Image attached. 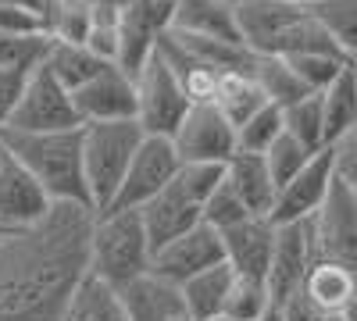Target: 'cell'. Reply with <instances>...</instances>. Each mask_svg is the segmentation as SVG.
<instances>
[{"label":"cell","mask_w":357,"mask_h":321,"mask_svg":"<svg viewBox=\"0 0 357 321\" xmlns=\"http://www.w3.org/2000/svg\"><path fill=\"white\" fill-rule=\"evenodd\" d=\"M4 232H8V228H0V240H4Z\"/></svg>","instance_id":"47"},{"label":"cell","mask_w":357,"mask_h":321,"mask_svg":"<svg viewBox=\"0 0 357 321\" xmlns=\"http://www.w3.org/2000/svg\"><path fill=\"white\" fill-rule=\"evenodd\" d=\"M275 232L279 225L272 218H247L240 225L225 228L222 232L225 265L236 275L268 282V268H272V253H275Z\"/></svg>","instance_id":"16"},{"label":"cell","mask_w":357,"mask_h":321,"mask_svg":"<svg viewBox=\"0 0 357 321\" xmlns=\"http://www.w3.org/2000/svg\"><path fill=\"white\" fill-rule=\"evenodd\" d=\"M304 293L325 311V314H347L357 321V275L329 265V260H314V268L304 282Z\"/></svg>","instance_id":"21"},{"label":"cell","mask_w":357,"mask_h":321,"mask_svg":"<svg viewBox=\"0 0 357 321\" xmlns=\"http://www.w3.org/2000/svg\"><path fill=\"white\" fill-rule=\"evenodd\" d=\"M314 154L304 147V143H296L289 132H282L275 143H272V150L264 154V161H268V171H272V179H275V186L282 189L293 175H301L304 168H307V161H311Z\"/></svg>","instance_id":"36"},{"label":"cell","mask_w":357,"mask_h":321,"mask_svg":"<svg viewBox=\"0 0 357 321\" xmlns=\"http://www.w3.org/2000/svg\"><path fill=\"white\" fill-rule=\"evenodd\" d=\"M43 4H50V0H43Z\"/></svg>","instance_id":"50"},{"label":"cell","mask_w":357,"mask_h":321,"mask_svg":"<svg viewBox=\"0 0 357 321\" xmlns=\"http://www.w3.org/2000/svg\"><path fill=\"white\" fill-rule=\"evenodd\" d=\"M143 143V129L136 122H97L82 125V175L93 211L104 214L122 186L126 171Z\"/></svg>","instance_id":"5"},{"label":"cell","mask_w":357,"mask_h":321,"mask_svg":"<svg viewBox=\"0 0 357 321\" xmlns=\"http://www.w3.org/2000/svg\"><path fill=\"white\" fill-rule=\"evenodd\" d=\"M279 314H282V321H325V318H329L304 293V289H301V293H293L289 300H282L279 304Z\"/></svg>","instance_id":"40"},{"label":"cell","mask_w":357,"mask_h":321,"mask_svg":"<svg viewBox=\"0 0 357 321\" xmlns=\"http://www.w3.org/2000/svg\"><path fill=\"white\" fill-rule=\"evenodd\" d=\"M25 79L22 72H8V68H0V132H4L11 125V114L18 107V97L25 90Z\"/></svg>","instance_id":"39"},{"label":"cell","mask_w":357,"mask_h":321,"mask_svg":"<svg viewBox=\"0 0 357 321\" xmlns=\"http://www.w3.org/2000/svg\"><path fill=\"white\" fill-rule=\"evenodd\" d=\"M139 214H143V225H146V236H151L154 253L161 246H168L172 240L186 236L190 228H197L204 221V208L178 189V182H172L165 193H158L151 203H146V208H139Z\"/></svg>","instance_id":"18"},{"label":"cell","mask_w":357,"mask_h":321,"mask_svg":"<svg viewBox=\"0 0 357 321\" xmlns=\"http://www.w3.org/2000/svg\"><path fill=\"white\" fill-rule=\"evenodd\" d=\"M225 182L236 189V196L247 203V211L254 218H272L275 200H279V186L272 179V171H268L264 154H243V150H236L225 161Z\"/></svg>","instance_id":"19"},{"label":"cell","mask_w":357,"mask_h":321,"mask_svg":"<svg viewBox=\"0 0 357 321\" xmlns=\"http://www.w3.org/2000/svg\"><path fill=\"white\" fill-rule=\"evenodd\" d=\"M325 321H354V318H347V314H329Z\"/></svg>","instance_id":"44"},{"label":"cell","mask_w":357,"mask_h":321,"mask_svg":"<svg viewBox=\"0 0 357 321\" xmlns=\"http://www.w3.org/2000/svg\"><path fill=\"white\" fill-rule=\"evenodd\" d=\"M72 4H86V0H72Z\"/></svg>","instance_id":"48"},{"label":"cell","mask_w":357,"mask_h":321,"mask_svg":"<svg viewBox=\"0 0 357 321\" xmlns=\"http://www.w3.org/2000/svg\"><path fill=\"white\" fill-rule=\"evenodd\" d=\"M354 68H357V61H354Z\"/></svg>","instance_id":"51"},{"label":"cell","mask_w":357,"mask_h":321,"mask_svg":"<svg viewBox=\"0 0 357 321\" xmlns=\"http://www.w3.org/2000/svg\"><path fill=\"white\" fill-rule=\"evenodd\" d=\"M247 218H254V214L247 211V203L236 196V189H232L229 182H222V186L211 193V200L204 203V225H211L215 232H225V228L240 225V221H247Z\"/></svg>","instance_id":"37"},{"label":"cell","mask_w":357,"mask_h":321,"mask_svg":"<svg viewBox=\"0 0 357 321\" xmlns=\"http://www.w3.org/2000/svg\"><path fill=\"white\" fill-rule=\"evenodd\" d=\"M183 161H218L225 164L236 154V129L222 118L215 104H193L183 125L172 136Z\"/></svg>","instance_id":"12"},{"label":"cell","mask_w":357,"mask_h":321,"mask_svg":"<svg viewBox=\"0 0 357 321\" xmlns=\"http://www.w3.org/2000/svg\"><path fill=\"white\" fill-rule=\"evenodd\" d=\"M336 186V161H333V147L321 150L307 161V168L301 175L279 189V200H275V211H272V221L275 225H296V221H311L321 203L329 200Z\"/></svg>","instance_id":"10"},{"label":"cell","mask_w":357,"mask_h":321,"mask_svg":"<svg viewBox=\"0 0 357 321\" xmlns=\"http://www.w3.org/2000/svg\"><path fill=\"white\" fill-rule=\"evenodd\" d=\"M79 114L72 104V90H65L54 79L47 65H40L25 79V90L18 97V107L11 114V125L4 132H65L79 129Z\"/></svg>","instance_id":"7"},{"label":"cell","mask_w":357,"mask_h":321,"mask_svg":"<svg viewBox=\"0 0 357 321\" xmlns=\"http://www.w3.org/2000/svg\"><path fill=\"white\" fill-rule=\"evenodd\" d=\"M307 11L347 61H357V0H318Z\"/></svg>","instance_id":"29"},{"label":"cell","mask_w":357,"mask_h":321,"mask_svg":"<svg viewBox=\"0 0 357 321\" xmlns=\"http://www.w3.org/2000/svg\"><path fill=\"white\" fill-rule=\"evenodd\" d=\"M236 272L225 265H215L200 275H193L190 282H183V300H186V314L190 321H211V318H222V307H225V297H229V285H232Z\"/></svg>","instance_id":"23"},{"label":"cell","mask_w":357,"mask_h":321,"mask_svg":"<svg viewBox=\"0 0 357 321\" xmlns=\"http://www.w3.org/2000/svg\"><path fill=\"white\" fill-rule=\"evenodd\" d=\"M289 61V68L296 72V79H301L311 93H321L325 86H329L350 61L343 54H336V50H321V54H301V57H286Z\"/></svg>","instance_id":"34"},{"label":"cell","mask_w":357,"mask_h":321,"mask_svg":"<svg viewBox=\"0 0 357 321\" xmlns=\"http://www.w3.org/2000/svg\"><path fill=\"white\" fill-rule=\"evenodd\" d=\"M50 43L43 29H0V68L33 75L47 61Z\"/></svg>","instance_id":"26"},{"label":"cell","mask_w":357,"mask_h":321,"mask_svg":"<svg viewBox=\"0 0 357 321\" xmlns=\"http://www.w3.org/2000/svg\"><path fill=\"white\" fill-rule=\"evenodd\" d=\"M61 321H126V314H122V304H118L114 289H107L97 279L86 275V282L75 289V297Z\"/></svg>","instance_id":"32"},{"label":"cell","mask_w":357,"mask_h":321,"mask_svg":"<svg viewBox=\"0 0 357 321\" xmlns=\"http://www.w3.org/2000/svg\"><path fill=\"white\" fill-rule=\"evenodd\" d=\"M279 4H293V8H311V4H318V0H279Z\"/></svg>","instance_id":"42"},{"label":"cell","mask_w":357,"mask_h":321,"mask_svg":"<svg viewBox=\"0 0 357 321\" xmlns=\"http://www.w3.org/2000/svg\"><path fill=\"white\" fill-rule=\"evenodd\" d=\"M222 260H225L222 232H215L211 225L200 221L197 228L186 232V236L172 240L168 246H161V250L154 253V268H151V272L165 275V279L175 282V285H183V282H190L193 275L222 265Z\"/></svg>","instance_id":"15"},{"label":"cell","mask_w":357,"mask_h":321,"mask_svg":"<svg viewBox=\"0 0 357 321\" xmlns=\"http://www.w3.org/2000/svg\"><path fill=\"white\" fill-rule=\"evenodd\" d=\"M318 97H321V111H325V136H329V147H336L347 132L357 129V68H354V61Z\"/></svg>","instance_id":"22"},{"label":"cell","mask_w":357,"mask_h":321,"mask_svg":"<svg viewBox=\"0 0 357 321\" xmlns=\"http://www.w3.org/2000/svg\"><path fill=\"white\" fill-rule=\"evenodd\" d=\"M118 304H122L126 321H190L183 285L168 282L158 272H146L126 289H118Z\"/></svg>","instance_id":"17"},{"label":"cell","mask_w":357,"mask_h":321,"mask_svg":"<svg viewBox=\"0 0 357 321\" xmlns=\"http://www.w3.org/2000/svg\"><path fill=\"white\" fill-rule=\"evenodd\" d=\"M54 211L50 193L29 175L11 154L0 164V228H33Z\"/></svg>","instance_id":"13"},{"label":"cell","mask_w":357,"mask_h":321,"mask_svg":"<svg viewBox=\"0 0 357 321\" xmlns=\"http://www.w3.org/2000/svg\"><path fill=\"white\" fill-rule=\"evenodd\" d=\"M286 132L282 122V107L279 104H264L254 118H247L240 129H236V150L243 154H268L272 143Z\"/></svg>","instance_id":"33"},{"label":"cell","mask_w":357,"mask_h":321,"mask_svg":"<svg viewBox=\"0 0 357 321\" xmlns=\"http://www.w3.org/2000/svg\"><path fill=\"white\" fill-rule=\"evenodd\" d=\"M4 157H8V150H4V143H0V164H4Z\"/></svg>","instance_id":"45"},{"label":"cell","mask_w":357,"mask_h":321,"mask_svg":"<svg viewBox=\"0 0 357 321\" xmlns=\"http://www.w3.org/2000/svg\"><path fill=\"white\" fill-rule=\"evenodd\" d=\"M282 122H286V132L296 143H304L311 154L329 150V136H325V111H321V97L318 93H307L296 104L282 107Z\"/></svg>","instance_id":"30"},{"label":"cell","mask_w":357,"mask_h":321,"mask_svg":"<svg viewBox=\"0 0 357 321\" xmlns=\"http://www.w3.org/2000/svg\"><path fill=\"white\" fill-rule=\"evenodd\" d=\"M311 243H314V260H329L357 275V196L336 179L329 200L321 211L307 221Z\"/></svg>","instance_id":"9"},{"label":"cell","mask_w":357,"mask_h":321,"mask_svg":"<svg viewBox=\"0 0 357 321\" xmlns=\"http://www.w3.org/2000/svg\"><path fill=\"white\" fill-rule=\"evenodd\" d=\"M86 4L93 8V11H100V15H114V18H122V15L136 4V0H86Z\"/></svg>","instance_id":"41"},{"label":"cell","mask_w":357,"mask_h":321,"mask_svg":"<svg viewBox=\"0 0 357 321\" xmlns=\"http://www.w3.org/2000/svg\"><path fill=\"white\" fill-rule=\"evenodd\" d=\"M218 111H222V118L232 125V129H240L247 118H254V114L268 104L264 93L257 90V82L247 75V72H225L218 79V90H215V100H211Z\"/></svg>","instance_id":"25"},{"label":"cell","mask_w":357,"mask_h":321,"mask_svg":"<svg viewBox=\"0 0 357 321\" xmlns=\"http://www.w3.org/2000/svg\"><path fill=\"white\" fill-rule=\"evenodd\" d=\"M247 75L257 82V90L264 93L268 104H279V107H289L301 97H307L311 90L296 79V72L289 68L286 57H268V54H254L250 57V68Z\"/></svg>","instance_id":"24"},{"label":"cell","mask_w":357,"mask_h":321,"mask_svg":"<svg viewBox=\"0 0 357 321\" xmlns=\"http://www.w3.org/2000/svg\"><path fill=\"white\" fill-rule=\"evenodd\" d=\"M154 268V246L139 211H104L89 232V279L107 289H126Z\"/></svg>","instance_id":"4"},{"label":"cell","mask_w":357,"mask_h":321,"mask_svg":"<svg viewBox=\"0 0 357 321\" xmlns=\"http://www.w3.org/2000/svg\"><path fill=\"white\" fill-rule=\"evenodd\" d=\"M43 65L54 72V79L65 90H79V86H86L89 79H97L100 72L111 68V61L97 57L89 47H75V43H50V54Z\"/></svg>","instance_id":"27"},{"label":"cell","mask_w":357,"mask_h":321,"mask_svg":"<svg viewBox=\"0 0 357 321\" xmlns=\"http://www.w3.org/2000/svg\"><path fill=\"white\" fill-rule=\"evenodd\" d=\"M261 321H282V314H279V307H272V311H268Z\"/></svg>","instance_id":"43"},{"label":"cell","mask_w":357,"mask_h":321,"mask_svg":"<svg viewBox=\"0 0 357 321\" xmlns=\"http://www.w3.org/2000/svg\"><path fill=\"white\" fill-rule=\"evenodd\" d=\"M132 82H136V125L143 129V136L172 139L193 104L172 65L161 57V50H154L151 61L132 75Z\"/></svg>","instance_id":"6"},{"label":"cell","mask_w":357,"mask_h":321,"mask_svg":"<svg viewBox=\"0 0 357 321\" xmlns=\"http://www.w3.org/2000/svg\"><path fill=\"white\" fill-rule=\"evenodd\" d=\"M4 150L50 193L54 203H89L82 175V125L65 132H0Z\"/></svg>","instance_id":"2"},{"label":"cell","mask_w":357,"mask_h":321,"mask_svg":"<svg viewBox=\"0 0 357 321\" xmlns=\"http://www.w3.org/2000/svg\"><path fill=\"white\" fill-rule=\"evenodd\" d=\"M178 168H183V157H178L175 143L165 139V136H143L139 150L126 171L122 186H118V196L107 211H139L146 208L158 193H165L172 182Z\"/></svg>","instance_id":"8"},{"label":"cell","mask_w":357,"mask_h":321,"mask_svg":"<svg viewBox=\"0 0 357 321\" xmlns=\"http://www.w3.org/2000/svg\"><path fill=\"white\" fill-rule=\"evenodd\" d=\"M93 208L54 203L33 225L0 240V321H61L89 275Z\"/></svg>","instance_id":"1"},{"label":"cell","mask_w":357,"mask_h":321,"mask_svg":"<svg viewBox=\"0 0 357 321\" xmlns=\"http://www.w3.org/2000/svg\"><path fill=\"white\" fill-rule=\"evenodd\" d=\"M333 161H336V179L357 196V129L347 132L333 147Z\"/></svg>","instance_id":"38"},{"label":"cell","mask_w":357,"mask_h":321,"mask_svg":"<svg viewBox=\"0 0 357 321\" xmlns=\"http://www.w3.org/2000/svg\"><path fill=\"white\" fill-rule=\"evenodd\" d=\"M236 22H240L243 47L254 54L301 57L336 50V43L325 36V29L314 22L307 8L279 4V0H236Z\"/></svg>","instance_id":"3"},{"label":"cell","mask_w":357,"mask_h":321,"mask_svg":"<svg viewBox=\"0 0 357 321\" xmlns=\"http://www.w3.org/2000/svg\"><path fill=\"white\" fill-rule=\"evenodd\" d=\"M161 4H172V8H175V4H178V0H161Z\"/></svg>","instance_id":"46"},{"label":"cell","mask_w":357,"mask_h":321,"mask_svg":"<svg viewBox=\"0 0 357 321\" xmlns=\"http://www.w3.org/2000/svg\"><path fill=\"white\" fill-rule=\"evenodd\" d=\"M172 29L186 36L243 43L240 22H236V0H178L172 11Z\"/></svg>","instance_id":"20"},{"label":"cell","mask_w":357,"mask_h":321,"mask_svg":"<svg viewBox=\"0 0 357 321\" xmlns=\"http://www.w3.org/2000/svg\"><path fill=\"white\" fill-rule=\"evenodd\" d=\"M72 104L82 125L97 122H136V82L129 72L111 65L97 79L72 90Z\"/></svg>","instance_id":"11"},{"label":"cell","mask_w":357,"mask_h":321,"mask_svg":"<svg viewBox=\"0 0 357 321\" xmlns=\"http://www.w3.org/2000/svg\"><path fill=\"white\" fill-rule=\"evenodd\" d=\"M211 321H225V318H211Z\"/></svg>","instance_id":"49"},{"label":"cell","mask_w":357,"mask_h":321,"mask_svg":"<svg viewBox=\"0 0 357 321\" xmlns=\"http://www.w3.org/2000/svg\"><path fill=\"white\" fill-rule=\"evenodd\" d=\"M93 11L89 4H72V0H50L47 11H43V33L54 43H75L86 47L89 36H93Z\"/></svg>","instance_id":"28"},{"label":"cell","mask_w":357,"mask_h":321,"mask_svg":"<svg viewBox=\"0 0 357 321\" xmlns=\"http://www.w3.org/2000/svg\"><path fill=\"white\" fill-rule=\"evenodd\" d=\"M272 307H275V300H272V289H268L264 279L236 275L232 285H229L222 318H225V321H261Z\"/></svg>","instance_id":"31"},{"label":"cell","mask_w":357,"mask_h":321,"mask_svg":"<svg viewBox=\"0 0 357 321\" xmlns=\"http://www.w3.org/2000/svg\"><path fill=\"white\" fill-rule=\"evenodd\" d=\"M314 268V243H311V228L307 221L296 225H279L275 232V253H272V268H268V289H272L275 307L289 300L293 293H301L307 275Z\"/></svg>","instance_id":"14"},{"label":"cell","mask_w":357,"mask_h":321,"mask_svg":"<svg viewBox=\"0 0 357 321\" xmlns=\"http://www.w3.org/2000/svg\"><path fill=\"white\" fill-rule=\"evenodd\" d=\"M175 182L190 200H197L204 208V203L211 200V193L225 182V164H218V161H183Z\"/></svg>","instance_id":"35"}]
</instances>
